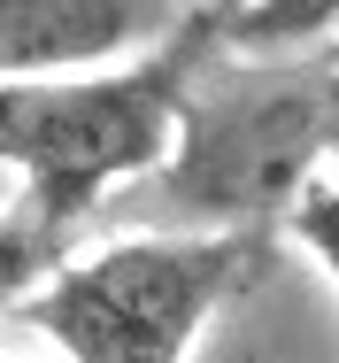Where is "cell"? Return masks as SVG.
<instances>
[{"label": "cell", "mask_w": 339, "mask_h": 363, "mask_svg": "<svg viewBox=\"0 0 339 363\" xmlns=\"http://www.w3.org/2000/svg\"><path fill=\"white\" fill-rule=\"evenodd\" d=\"M193 0H0V77L100 70L146 39H170Z\"/></svg>", "instance_id": "cell-4"}, {"label": "cell", "mask_w": 339, "mask_h": 363, "mask_svg": "<svg viewBox=\"0 0 339 363\" xmlns=\"http://www.w3.org/2000/svg\"><path fill=\"white\" fill-rule=\"evenodd\" d=\"M285 232L324 263L339 279V170H316L301 194H293V209H285Z\"/></svg>", "instance_id": "cell-7"}, {"label": "cell", "mask_w": 339, "mask_h": 363, "mask_svg": "<svg viewBox=\"0 0 339 363\" xmlns=\"http://www.w3.org/2000/svg\"><path fill=\"white\" fill-rule=\"evenodd\" d=\"M69 240L77 232H62L39 201H23V194L0 201V309H23L31 294L47 286L69 263Z\"/></svg>", "instance_id": "cell-5"}, {"label": "cell", "mask_w": 339, "mask_h": 363, "mask_svg": "<svg viewBox=\"0 0 339 363\" xmlns=\"http://www.w3.org/2000/svg\"><path fill=\"white\" fill-rule=\"evenodd\" d=\"M231 0L193 8L154 55L116 77H0V170L23 178V201L77 232L124 178H154L170 155L178 93L208 55Z\"/></svg>", "instance_id": "cell-2"}, {"label": "cell", "mask_w": 339, "mask_h": 363, "mask_svg": "<svg viewBox=\"0 0 339 363\" xmlns=\"http://www.w3.org/2000/svg\"><path fill=\"white\" fill-rule=\"evenodd\" d=\"M339 147L332 55H231L224 23L178 93L170 155L154 170L162 209L185 232H263Z\"/></svg>", "instance_id": "cell-1"}, {"label": "cell", "mask_w": 339, "mask_h": 363, "mask_svg": "<svg viewBox=\"0 0 339 363\" xmlns=\"http://www.w3.org/2000/svg\"><path fill=\"white\" fill-rule=\"evenodd\" d=\"M0 178H8V170H0ZM0 201H8V194H0Z\"/></svg>", "instance_id": "cell-8"}, {"label": "cell", "mask_w": 339, "mask_h": 363, "mask_svg": "<svg viewBox=\"0 0 339 363\" xmlns=\"http://www.w3.org/2000/svg\"><path fill=\"white\" fill-rule=\"evenodd\" d=\"M339 23V0H231L224 47L231 55H301Z\"/></svg>", "instance_id": "cell-6"}, {"label": "cell", "mask_w": 339, "mask_h": 363, "mask_svg": "<svg viewBox=\"0 0 339 363\" xmlns=\"http://www.w3.org/2000/svg\"><path fill=\"white\" fill-rule=\"evenodd\" d=\"M263 232H146L69 255L23 317L69 363H185L201 325L247 286Z\"/></svg>", "instance_id": "cell-3"}]
</instances>
